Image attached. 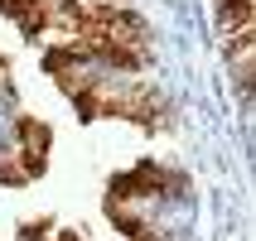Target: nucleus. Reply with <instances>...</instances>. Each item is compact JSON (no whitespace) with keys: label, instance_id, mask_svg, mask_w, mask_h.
I'll use <instances>...</instances> for the list:
<instances>
[{"label":"nucleus","instance_id":"obj_1","mask_svg":"<svg viewBox=\"0 0 256 241\" xmlns=\"http://www.w3.org/2000/svg\"><path fill=\"white\" fill-rule=\"evenodd\" d=\"M14 140H20L14 159H20L24 179H39V174H44V164H48V145H54V130L44 126V121H34V116H20V121H14Z\"/></svg>","mask_w":256,"mask_h":241}]
</instances>
